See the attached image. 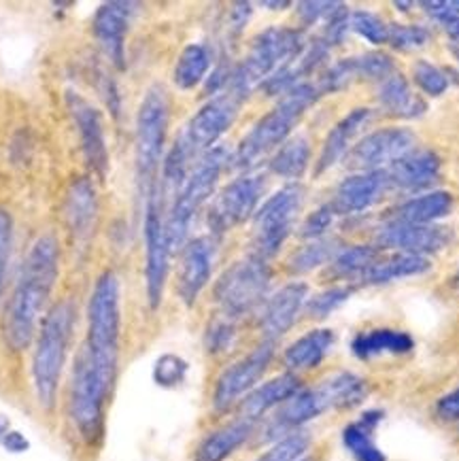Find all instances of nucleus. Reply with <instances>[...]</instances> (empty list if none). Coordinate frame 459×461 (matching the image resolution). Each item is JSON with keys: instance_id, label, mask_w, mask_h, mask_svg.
Listing matches in <instances>:
<instances>
[{"instance_id": "25", "label": "nucleus", "mask_w": 459, "mask_h": 461, "mask_svg": "<svg viewBox=\"0 0 459 461\" xmlns=\"http://www.w3.org/2000/svg\"><path fill=\"white\" fill-rule=\"evenodd\" d=\"M257 425L247 419L234 417L232 421L211 429L202 440L198 442L194 461H228L238 448H243L253 436Z\"/></svg>"}, {"instance_id": "18", "label": "nucleus", "mask_w": 459, "mask_h": 461, "mask_svg": "<svg viewBox=\"0 0 459 461\" xmlns=\"http://www.w3.org/2000/svg\"><path fill=\"white\" fill-rule=\"evenodd\" d=\"M453 239L451 230L429 223V226H415V223L387 221L376 234V245L382 249H398V253H413V256H432L443 251Z\"/></svg>"}, {"instance_id": "20", "label": "nucleus", "mask_w": 459, "mask_h": 461, "mask_svg": "<svg viewBox=\"0 0 459 461\" xmlns=\"http://www.w3.org/2000/svg\"><path fill=\"white\" fill-rule=\"evenodd\" d=\"M215 242L211 236H198L187 240L181 253L179 275H176V294L185 306L196 304L198 295L209 285L213 275Z\"/></svg>"}, {"instance_id": "14", "label": "nucleus", "mask_w": 459, "mask_h": 461, "mask_svg": "<svg viewBox=\"0 0 459 461\" xmlns=\"http://www.w3.org/2000/svg\"><path fill=\"white\" fill-rule=\"evenodd\" d=\"M266 192V179L264 175L247 173L238 179L230 181L226 187L217 194L209 209V228L215 236L226 234L228 230L249 221L262 204V196Z\"/></svg>"}, {"instance_id": "6", "label": "nucleus", "mask_w": 459, "mask_h": 461, "mask_svg": "<svg viewBox=\"0 0 459 461\" xmlns=\"http://www.w3.org/2000/svg\"><path fill=\"white\" fill-rule=\"evenodd\" d=\"M306 50L304 34L296 28L268 26L253 39L247 56L232 68L226 90L240 100L249 98L257 86H264L276 70L290 67Z\"/></svg>"}, {"instance_id": "5", "label": "nucleus", "mask_w": 459, "mask_h": 461, "mask_svg": "<svg viewBox=\"0 0 459 461\" xmlns=\"http://www.w3.org/2000/svg\"><path fill=\"white\" fill-rule=\"evenodd\" d=\"M323 96L320 86L313 81H304L281 96L273 109L262 120L253 123V128L240 140L237 151L230 156V164L237 170H251L264 156L276 151L287 139H292L293 128L306 115V111Z\"/></svg>"}, {"instance_id": "27", "label": "nucleus", "mask_w": 459, "mask_h": 461, "mask_svg": "<svg viewBox=\"0 0 459 461\" xmlns=\"http://www.w3.org/2000/svg\"><path fill=\"white\" fill-rule=\"evenodd\" d=\"M98 220V198L90 179H76L68 187L67 223L76 247H87Z\"/></svg>"}, {"instance_id": "3", "label": "nucleus", "mask_w": 459, "mask_h": 461, "mask_svg": "<svg viewBox=\"0 0 459 461\" xmlns=\"http://www.w3.org/2000/svg\"><path fill=\"white\" fill-rule=\"evenodd\" d=\"M366 395L368 385L362 376L353 372H337L323 378L320 385L300 389L292 400H287L264 421L257 436L262 445L270 447L329 411L356 409L366 400Z\"/></svg>"}, {"instance_id": "9", "label": "nucleus", "mask_w": 459, "mask_h": 461, "mask_svg": "<svg viewBox=\"0 0 459 461\" xmlns=\"http://www.w3.org/2000/svg\"><path fill=\"white\" fill-rule=\"evenodd\" d=\"M273 273L266 259L247 256L223 270L213 287V298L220 312L232 319H243L266 303Z\"/></svg>"}, {"instance_id": "45", "label": "nucleus", "mask_w": 459, "mask_h": 461, "mask_svg": "<svg viewBox=\"0 0 459 461\" xmlns=\"http://www.w3.org/2000/svg\"><path fill=\"white\" fill-rule=\"evenodd\" d=\"M429 34L428 28L423 26H417V23H390V43L393 50L398 51H415V50H421V47H426L429 43Z\"/></svg>"}, {"instance_id": "35", "label": "nucleus", "mask_w": 459, "mask_h": 461, "mask_svg": "<svg viewBox=\"0 0 459 461\" xmlns=\"http://www.w3.org/2000/svg\"><path fill=\"white\" fill-rule=\"evenodd\" d=\"M310 164V140L306 137H292L279 147L270 158L268 168L274 176L298 183Z\"/></svg>"}, {"instance_id": "40", "label": "nucleus", "mask_w": 459, "mask_h": 461, "mask_svg": "<svg viewBox=\"0 0 459 461\" xmlns=\"http://www.w3.org/2000/svg\"><path fill=\"white\" fill-rule=\"evenodd\" d=\"M310 448V434L304 429L293 431L274 445H270L260 457L253 461H300L306 457V451Z\"/></svg>"}, {"instance_id": "38", "label": "nucleus", "mask_w": 459, "mask_h": 461, "mask_svg": "<svg viewBox=\"0 0 459 461\" xmlns=\"http://www.w3.org/2000/svg\"><path fill=\"white\" fill-rule=\"evenodd\" d=\"M237 336H238V319H232L220 312V315L211 319L207 330H204V348H207L209 356L220 357L234 347Z\"/></svg>"}, {"instance_id": "55", "label": "nucleus", "mask_w": 459, "mask_h": 461, "mask_svg": "<svg viewBox=\"0 0 459 461\" xmlns=\"http://www.w3.org/2000/svg\"><path fill=\"white\" fill-rule=\"evenodd\" d=\"M300 461H313V459H309V457H302Z\"/></svg>"}, {"instance_id": "34", "label": "nucleus", "mask_w": 459, "mask_h": 461, "mask_svg": "<svg viewBox=\"0 0 459 461\" xmlns=\"http://www.w3.org/2000/svg\"><path fill=\"white\" fill-rule=\"evenodd\" d=\"M213 67V56L211 50L204 43H190L184 47V51L176 58L175 70H173V81L179 90H194L207 79Z\"/></svg>"}, {"instance_id": "26", "label": "nucleus", "mask_w": 459, "mask_h": 461, "mask_svg": "<svg viewBox=\"0 0 459 461\" xmlns=\"http://www.w3.org/2000/svg\"><path fill=\"white\" fill-rule=\"evenodd\" d=\"M370 117H373V109L368 106H360V109H353L340 120L337 126L329 130V134L323 140L321 153L317 158L315 164V176H321L328 173L329 168H334L340 159L346 158V153L351 151L353 139L360 134V130L366 126Z\"/></svg>"}, {"instance_id": "13", "label": "nucleus", "mask_w": 459, "mask_h": 461, "mask_svg": "<svg viewBox=\"0 0 459 461\" xmlns=\"http://www.w3.org/2000/svg\"><path fill=\"white\" fill-rule=\"evenodd\" d=\"M276 356V342L262 340L256 348L237 362H232L228 368L221 370L213 385V395H211V406L217 415H226L230 411H237L240 400L249 395L253 389L262 383L270 366Z\"/></svg>"}, {"instance_id": "50", "label": "nucleus", "mask_w": 459, "mask_h": 461, "mask_svg": "<svg viewBox=\"0 0 459 461\" xmlns=\"http://www.w3.org/2000/svg\"><path fill=\"white\" fill-rule=\"evenodd\" d=\"M436 415L443 421H459V387L436 402Z\"/></svg>"}, {"instance_id": "29", "label": "nucleus", "mask_w": 459, "mask_h": 461, "mask_svg": "<svg viewBox=\"0 0 459 461\" xmlns=\"http://www.w3.org/2000/svg\"><path fill=\"white\" fill-rule=\"evenodd\" d=\"M376 100H379L382 113L396 117V120H417L428 111L426 100L410 90L409 81L398 70L385 81H381Z\"/></svg>"}, {"instance_id": "1", "label": "nucleus", "mask_w": 459, "mask_h": 461, "mask_svg": "<svg viewBox=\"0 0 459 461\" xmlns=\"http://www.w3.org/2000/svg\"><path fill=\"white\" fill-rule=\"evenodd\" d=\"M60 275V242L54 234H43L23 258L20 276L3 312V339L14 353L34 345L40 321L50 311L51 292Z\"/></svg>"}, {"instance_id": "51", "label": "nucleus", "mask_w": 459, "mask_h": 461, "mask_svg": "<svg viewBox=\"0 0 459 461\" xmlns=\"http://www.w3.org/2000/svg\"><path fill=\"white\" fill-rule=\"evenodd\" d=\"M0 447H3L9 455H23L31 451V440H28L26 434H22L20 429H11L3 438V442H0Z\"/></svg>"}, {"instance_id": "17", "label": "nucleus", "mask_w": 459, "mask_h": 461, "mask_svg": "<svg viewBox=\"0 0 459 461\" xmlns=\"http://www.w3.org/2000/svg\"><path fill=\"white\" fill-rule=\"evenodd\" d=\"M306 300H309V285L302 281L287 283L273 295H268L257 319L262 340L279 342L284 339L304 312Z\"/></svg>"}, {"instance_id": "43", "label": "nucleus", "mask_w": 459, "mask_h": 461, "mask_svg": "<svg viewBox=\"0 0 459 461\" xmlns=\"http://www.w3.org/2000/svg\"><path fill=\"white\" fill-rule=\"evenodd\" d=\"M413 81L423 94H428L432 98L443 96L451 84L449 75L429 60H417L413 64Z\"/></svg>"}, {"instance_id": "36", "label": "nucleus", "mask_w": 459, "mask_h": 461, "mask_svg": "<svg viewBox=\"0 0 459 461\" xmlns=\"http://www.w3.org/2000/svg\"><path fill=\"white\" fill-rule=\"evenodd\" d=\"M381 258L379 247L356 245L340 249L338 256L332 259V276L340 281H362L364 275L373 268L376 259Z\"/></svg>"}, {"instance_id": "33", "label": "nucleus", "mask_w": 459, "mask_h": 461, "mask_svg": "<svg viewBox=\"0 0 459 461\" xmlns=\"http://www.w3.org/2000/svg\"><path fill=\"white\" fill-rule=\"evenodd\" d=\"M381 419L382 411H366L360 421H353L343 429V445L356 461H387L385 453L376 447L373 438Z\"/></svg>"}, {"instance_id": "23", "label": "nucleus", "mask_w": 459, "mask_h": 461, "mask_svg": "<svg viewBox=\"0 0 459 461\" xmlns=\"http://www.w3.org/2000/svg\"><path fill=\"white\" fill-rule=\"evenodd\" d=\"M387 189H390V179L385 170L356 173L338 183L332 204L338 215H356L379 203Z\"/></svg>"}, {"instance_id": "11", "label": "nucleus", "mask_w": 459, "mask_h": 461, "mask_svg": "<svg viewBox=\"0 0 459 461\" xmlns=\"http://www.w3.org/2000/svg\"><path fill=\"white\" fill-rule=\"evenodd\" d=\"M304 204V187L287 183L264 200L253 215V256L268 259L284 249Z\"/></svg>"}, {"instance_id": "21", "label": "nucleus", "mask_w": 459, "mask_h": 461, "mask_svg": "<svg viewBox=\"0 0 459 461\" xmlns=\"http://www.w3.org/2000/svg\"><path fill=\"white\" fill-rule=\"evenodd\" d=\"M137 3H104L94 14V37L113 62L115 68H126V39L130 32Z\"/></svg>"}, {"instance_id": "42", "label": "nucleus", "mask_w": 459, "mask_h": 461, "mask_svg": "<svg viewBox=\"0 0 459 461\" xmlns=\"http://www.w3.org/2000/svg\"><path fill=\"white\" fill-rule=\"evenodd\" d=\"M349 28L351 32L360 34L362 39H366L373 45H385L390 41V23L366 9L351 11Z\"/></svg>"}, {"instance_id": "44", "label": "nucleus", "mask_w": 459, "mask_h": 461, "mask_svg": "<svg viewBox=\"0 0 459 461\" xmlns=\"http://www.w3.org/2000/svg\"><path fill=\"white\" fill-rule=\"evenodd\" d=\"M353 64H356L357 79H370V81H385L387 77L396 73L393 60L387 53L382 51H368L353 56Z\"/></svg>"}, {"instance_id": "19", "label": "nucleus", "mask_w": 459, "mask_h": 461, "mask_svg": "<svg viewBox=\"0 0 459 461\" xmlns=\"http://www.w3.org/2000/svg\"><path fill=\"white\" fill-rule=\"evenodd\" d=\"M68 109L73 115L75 126L79 130L81 151L94 173L100 179H104L109 173V147L107 134H104V122L100 111L92 103H87L84 96L68 94Z\"/></svg>"}, {"instance_id": "37", "label": "nucleus", "mask_w": 459, "mask_h": 461, "mask_svg": "<svg viewBox=\"0 0 459 461\" xmlns=\"http://www.w3.org/2000/svg\"><path fill=\"white\" fill-rule=\"evenodd\" d=\"M340 247L334 239H320V240H309L304 247H300L292 253L290 262V273L293 275H306L313 273V270L321 268V266L332 264V259L338 256Z\"/></svg>"}, {"instance_id": "22", "label": "nucleus", "mask_w": 459, "mask_h": 461, "mask_svg": "<svg viewBox=\"0 0 459 461\" xmlns=\"http://www.w3.org/2000/svg\"><path fill=\"white\" fill-rule=\"evenodd\" d=\"M304 387L302 378L293 372H281L268 381H262L260 385L249 395H245L237 406V417L260 425L270 412H274L279 406H284L287 400H292L300 389Z\"/></svg>"}, {"instance_id": "52", "label": "nucleus", "mask_w": 459, "mask_h": 461, "mask_svg": "<svg viewBox=\"0 0 459 461\" xmlns=\"http://www.w3.org/2000/svg\"><path fill=\"white\" fill-rule=\"evenodd\" d=\"M440 26H443L445 32L451 37V43H459V17H451V20L443 22Z\"/></svg>"}, {"instance_id": "12", "label": "nucleus", "mask_w": 459, "mask_h": 461, "mask_svg": "<svg viewBox=\"0 0 459 461\" xmlns=\"http://www.w3.org/2000/svg\"><path fill=\"white\" fill-rule=\"evenodd\" d=\"M162 200L160 185L153 189L145 200V298L149 311H158L162 306L164 289H166L168 281L170 253H173L166 232V220H164Z\"/></svg>"}, {"instance_id": "49", "label": "nucleus", "mask_w": 459, "mask_h": 461, "mask_svg": "<svg viewBox=\"0 0 459 461\" xmlns=\"http://www.w3.org/2000/svg\"><path fill=\"white\" fill-rule=\"evenodd\" d=\"M421 9L438 23H443L451 17H459V0H428V3H421Z\"/></svg>"}, {"instance_id": "16", "label": "nucleus", "mask_w": 459, "mask_h": 461, "mask_svg": "<svg viewBox=\"0 0 459 461\" xmlns=\"http://www.w3.org/2000/svg\"><path fill=\"white\" fill-rule=\"evenodd\" d=\"M240 104H243V100L234 96L232 92L226 90L217 94L209 103L200 106L179 137L185 140L196 156H202V153L213 149L217 140L228 132L237 120Z\"/></svg>"}, {"instance_id": "24", "label": "nucleus", "mask_w": 459, "mask_h": 461, "mask_svg": "<svg viewBox=\"0 0 459 461\" xmlns=\"http://www.w3.org/2000/svg\"><path fill=\"white\" fill-rule=\"evenodd\" d=\"M390 187L402 192H421L438 181L440 158L432 149H413L385 168Z\"/></svg>"}, {"instance_id": "46", "label": "nucleus", "mask_w": 459, "mask_h": 461, "mask_svg": "<svg viewBox=\"0 0 459 461\" xmlns=\"http://www.w3.org/2000/svg\"><path fill=\"white\" fill-rule=\"evenodd\" d=\"M337 217H338V212H337V209H334L332 203L321 204L320 209H315L309 217H306L302 228H300V236H302L304 240L326 239V232L332 228V223Z\"/></svg>"}, {"instance_id": "15", "label": "nucleus", "mask_w": 459, "mask_h": 461, "mask_svg": "<svg viewBox=\"0 0 459 461\" xmlns=\"http://www.w3.org/2000/svg\"><path fill=\"white\" fill-rule=\"evenodd\" d=\"M417 139L406 128H381L351 145L346 153L345 164L356 173H368V170H385L393 162L404 158L406 153L415 149Z\"/></svg>"}, {"instance_id": "10", "label": "nucleus", "mask_w": 459, "mask_h": 461, "mask_svg": "<svg viewBox=\"0 0 459 461\" xmlns=\"http://www.w3.org/2000/svg\"><path fill=\"white\" fill-rule=\"evenodd\" d=\"M86 340L92 353L120 357L122 339V281L113 270H104L94 283L86 311Z\"/></svg>"}, {"instance_id": "48", "label": "nucleus", "mask_w": 459, "mask_h": 461, "mask_svg": "<svg viewBox=\"0 0 459 461\" xmlns=\"http://www.w3.org/2000/svg\"><path fill=\"white\" fill-rule=\"evenodd\" d=\"M343 7V3H315V0H310V3H298L296 5V14L300 17V22H302V26H315V23H326L329 17H332L337 11Z\"/></svg>"}, {"instance_id": "54", "label": "nucleus", "mask_w": 459, "mask_h": 461, "mask_svg": "<svg viewBox=\"0 0 459 461\" xmlns=\"http://www.w3.org/2000/svg\"><path fill=\"white\" fill-rule=\"evenodd\" d=\"M11 429H14L11 428V419L4 415V412H0V442H3V438L9 434Z\"/></svg>"}, {"instance_id": "28", "label": "nucleus", "mask_w": 459, "mask_h": 461, "mask_svg": "<svg viewBox=\"0 0 459 461\" xmlns=\"http://www.w3.org/2000/svg\"><path fill=\"white\" fill-rule=\"evenodd\" d=\"M334 342H337V334L329 328H315L306 332L285 347L284 351V366L287 372L300 376V372L315 370L321 366L323 359L329 356Z\"/></svg>"}, {"instance_id": "4", "label": "nucleus", "mask_w": 459, "mask_h": 461, "mask_svg": "<svg viewBox=\"0 0 459 461\" xmlns=\"http://www.w3.org/2000/svg\"><path fill=\"white\" fill-rule=\"evenodd\" d=\"M76 309L70 298L51 304L40 321L32 348V387L40 411L54 412L62 389L70 345H73Z\"/></svg>"}, {"instance_id": "32", "label": "nucleus", "mask_w": 459, "mask_h": 461, "mask_svg": "<svg viewBox=\"0 0 459 461\" xmlns=\"http://www.w3.org/2000/svg\"><path fill=\"white\" fill-rule=\"evenodd\" d=\"M432 268V262L413 253H393L390 258H379L373 268L364 275V285H385V283L410 279V276L426 275Z\"/></svg>"}, {"instance_id": "30", "label": "nucleus", "mask_w": 459, "mask_h": 461, "mask_svg": "<svg viewBox=\"0 0 459 461\" xmlns=\"http://www.w3.org/2000/svg\"><path fill=\"white\" fill-rule=\"evenodd\" d=\"M413 336L400 330H370L357 334L351 342V351L357 359H374L381 356H406L413 351Z\"/></svg>"}, {"instance_id": "8", "label": "nucleus", "mask_w": 459, "mask_h": 461, "mask_svg": "<svg viewBox=\"0 0 459 461\" xmlns=\"http://www.w3.org/2000/svg\"><path fill=\"white\" fill-rule=\"evenodd\" d=\"M170 104L160 86H151L140 100L137 113V149H134V168H137L139 196H147L156 189L158 170H160L164 147H166Z\"/></svg>"}, {"instance_id": "2", "label": "nucleus", "mask_w": 459, "mask_h": 461, "mask_svg": "<svg viewBox=\"0 0 459 461\" xmlns=\"http://www.w3.org/2000/svg\"><path fill=\"white\" fill-rule=\"evenodd\" d=\"M117 370H120V357L98 356L86 345L76 351L68 381L67 415L81 445L98 447L103 442Z\"/></svg>"}, {"instance_id": "47", "label": "nucleus", "mask_w": 459, "mask_h": 461, "mask_svg": "<svg viewBox=\"0 0 459 461\" xmlns=\"http://www.w3.org/2000/svg\"><path fill=\"white\" fill-rule=\"evenodd\" d=\"M11 247H14V217L9 215V211L0 209V298H3L4 281H7Z\"/></svg>"}, {"instance_id": "39", "label": "nucleus", "mask_w": 459, "mask_h": 461, "mask_svg": "<svg viewBox=\"0 0 459 461\" xmlns=\"http://www.w3.org/2000/svg\"><path fill=\"white\" fill-rule=\"evenodd\" d=\"M190 364L176 353H162L160 357L153 362L151 378L160 389H176L185 383Z\"/></svg>"}, {"instance_id": "41", "label": "nucleus", "mask_w": 459, "mask_h": 461, "mask_svg": "<svg viewBox=\"0 0 459 461\" xmlns=\"http://www.w3.org/2000/svg\"><path fill=\"white\" fill-rule=\"evenodd\" d=\"M351 294H353L351 285H334L329 289H323L320 294L309 295L304 312L310 319H315V321H321V319L332 315L334 311H338L340 306L351 298Z\"/></svg>"}, {"instance_id": "31", "label": "nucleus", "mask_w": 459, "mask_h": 461, "mask_svg": "<svg viewBox=\"0 0 459 461\" xmlns=\"http://www.w3.org/2000/svg\"><path fill=\"white\" fill-rule=\"evenodd\" d=\"M453 211V196L449 192H428L417 198L404 200L392 212V221L429 226V223L445 220Z\"/></svg>"}, {"instance_id": "7", "label": "nucleus", "mask_w": 459, "mask_h": 461, "mask_svg": "<svg viewBox=\"0 0 459 461\" xmlns=\"http://www.w3.org/2000/svg\"><path fill=\"white\" fill-rule=\"evenodd\" d=\"M228 164L230 151L226 147L217 145L207 153H202L198 158V162L192 167L184 187L176 192L175 203L170 206V212L166 217V232L173 251L184 249L187 245V234H190L194 217L207 204V200L213 196L220 176Z\"/></svg>"}, {"instance_id": "53", "label": "nucleus", "mask_w": 459, "mask_h": 461, "mask_svg": "<svg viewBox=\"0 0 459 461\" xmlns=\"http://www.w3.org/2000/svg\"><path fill=\"white\" fill-rule=\"evenodd\" d=\"M264 9H270V11H285L292 7V3H287V0H284V3H279V0H266V3H260Z\"/></svg>"}]
</instances>
